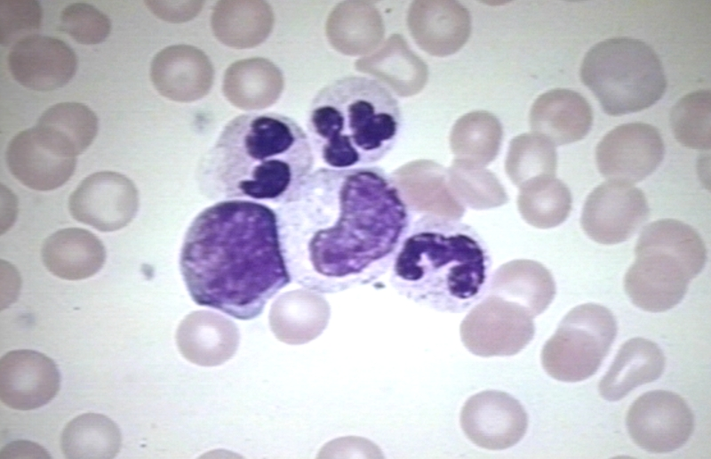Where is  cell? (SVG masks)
Masks as SVG:
<instances>
[{
	"label": "cell",
	"mask_w": 711,
	"mask_h": 459,
	"mask_svg": "<svg viewBox=\"0 0 711 459\" xmlns=\"http://www.w3.org/2000/svg\"><path fill=\"white\" fill-rule=\"evenodd\" d=\"M150 76L163 96L189 102L204 96L213 79L207 56L199 49L176 44L161 50L151 62Z\"/></svg>",
	"instance_id": "19"
},
{
	"label": "cell",
	"mask_w": 711,
	"mask_h": 459,
	"mask_svg": "<svg viewBox=\"0 0 711 459\" xmlns=\"http://www.w3.org/2000/svg\"><path fill=\"white\" fill-rule=\"evenodd\" d=\"M675 138L694 149L711 147V93L699 90L681 98L670 116Z\"/></svg>",
	"instance_id": "32"
},
{
	"label": "cell",
	"mask_w": 711,
	"mask_h": 459,
	"mask_svg": "<svg viewBox=\"0 0 711 459\" xmlns=\"http://www.w3.org/2000/svg\"><path fill=\"white\" fill-rule=\"evenodd\" d=\"M12 174L26 186L48 190L63 184L73 173L75 157L37 127L18 133L6 153Z\"/></svg>",
	"instance_id": "17"
},
{
	"label": "cell",
	"mask_w": 711,
	"mask_h": 459,
	"mask_svg": "<svg viewBox=\"0 0 711 459\" xmlns=\"http://www.w3.org/2000/svg\"><path fill=\"white\" fill-rule=\"evenodd\" d=\"M314 151L336 169L371 165L394 147L401 127L397 100L378 80L349 76L323 87L307 123Z\"/></svg>",
	"instance_id": "5"
},
{
	"label": "cell",
	"mask_w": 711,
	"mask_h": 459,
	"mask_svg": "<svg viewBox=\"0 0 711 459\" xmlns=\"http://www.w3.org/2000/svg\"><path fill=\"white\" fill-rule=\"evenodd\" d=\"M491 266L486 243L474 228L459 220L422 214L398 247L391 283L418 303L462 312L488 290Z\"/></svg>",
	"instance_id": "4"
},
{
	"label": "cell",
	"mask_w": 711,
	"mask_h": 459,
	"mask_svg": "<svg viewBox=\"0 0 711 459\" xmlns=\"http://www.w3.org/2000/svg\"><path fill=\"white\" fill-rule=\"evenodd\" d=\"M532 318L520 305L489 294L462 320L461 341L476 356L515 355L534 336Z\"/></svg>",
	"instance_id": "9"
},
{
	"label": "cell",
	"mask_w": 711,
	"mask_h": 459,
	"mask_svg": "<svg viewBox=\"0 0 711 459\" xmlns=\"http://www.w3.org/2000/svg\"><path fill=\"white\" fill-rule=\"evenodd\" d=\"M557 154L555 145L537 133H522L508 146L505 170L518 188L526 181L544 175H555Z\"/></svg>",
	"instance_id": "31"
},
{
	"label": "cell",
	"mask_w": 711,
	"mask_h": 459,
	"mask_svg": "<svg viewBox=\"0 0 711 459\" xmlns=\"http://www.w3.org/2000/svg\"><path fill=\"white\" fill-rule=\"evenodd\" d=\"M60 28L78 43L96 44L108 36L111 22L93 5L74 3L61 12Z\"/></svg>",
	"instance_id": "34"
},
{
	"label": "cell",
	"mask_w": 711,
	"mask_h": 459,
	"mask_svg": "<svg viewBox=\"0 0 711 459\" xmlns=\"http://www.w3.org/2000/svg\"><path fill=\"white\" fill-rule=\"evenodd\" d=\"M488 294L523 307L534 318L542 313L555 294L551 272L532 260H514L496 270L490 278Z\"/></svg>",
	"instance_id": "24"
},
{
	"label": "cell",
	"mask_w": 711,
	"mask_h": 459,
	"mask_svg": "<svg viewBox=\"0 0 711 459\" xmlns=\"http://www.w3.org/2000/svg\"><path fill=\"white\" fill-rule=\"evenodd\" d=\"M579 75L610 116L643 110L659 101L667 88L657 53L644 42L630 37L595 44L586 53Z\"/></svg>",
	"instance_id": "7"
},
{
	"label": "cell",
	"mask_w": 711,
	"mask_h": 459,
	"mask_svg": "<svg viewBox=\"0 0 711 459\" xmlns=\"http://www.w3.org/2000/svg\"><path fill=\"white\" fill-rule=\"evenodd\" d=\"M356 68L372 76L400 97L418 94L428 79L425 61L399 34H392L370 55L357 60Z\"/></svg>",
	"instance_id": "22"
},
{
	"label": "cell",
	"mask_w": 711,
	"mask_h": 459,
	"mask_svg": "<svg viewBox=\"0 0 711 459\" xmlns=\"http://www.w3.org/2000/svg\"><path fill=\"white\" fill-rule=\"evenodd\" d=\"M503 139L499 120L491 112L463 115L451 128L450 148L455 158L486 166L498 156Z\"/></svg>",
	"instance_id": "27"
},
{
	"label": "cell",
	"mask_w": 711,
	"mask_h": 459,
	"mask_svg": "<svg viewBox=\"0 0 711 459\" xmlns=\"http://www.w3.org/2000/svg\"><path fill=\"white\" fill-rule=\"evenodd\" d=\"M73 216L99 229L115 230L124 226L138 207L134 184L114 172H100L85 178L69 200Z\"/></svg>",
	"instance_id": "14"
},
{
	"label": "cell",
	"mask_w": 711,
	"mask_h": 459,
	"mask_svg": "<svg viewBox=\"0 0 711 459\" xmlns=\"http://www.w3.org/2000/svg\"><path fill=\"white\" fill-rule=\"evenodd\" d=\"M48 270L66 279H82L96 273L103 264L104 250L96 238L89 244H58L49 239L43 252Z\"/></svg>",
	"instance_id": "33"
},
{
	"label": "cell",
	"mask_w": 711,
	"mask_h": 459,
	"mask_svg": "<svg viewBox=\"0 0 711 459\" xmlns=\"http://www.w3.org/2000/svg\"><path fill=\"white\" fill-rule=\"evenodd\" d=\"M180 268L192 300L239 320L259 317L291 283L276 211L241 199L217 202L188 228Z\"/></svg>",
	"instance_id": "2"
},
{
	"label": "cell",
	"mask_w": 711,
	"mask_h": 459,
	"mask_svg": "<svg viewBox=\"0 0 711 459\" xmlns=\"http://www.w3.org/2000/svg\"><path fill=\"white\" fill-rule=\"evenodd\" d=\"M635 261L624 277L631 302L649 312L671 310L705 267V243L691 226L661 219L645 226L635 248Z\"/></svg>",
	"instance_id": "6"
},
{
	"label": "cell",
	"mask_w": 711,
	"mask_h": 459,
	"mask_svg": "<svg viewBox=\"0 0 711 459\" xmlns=\"http://www.w3.org/2000/svg\"><path fill=\"white\" fill-rule=\"evenodd\" d=\"M593 112L587 101L569 89H552L533 102L529 123L554 145H565L582 140L589 132Z\"/></svg>",
	"instance_id": "21"
},
{
	"label": "cell",
	"mask_w": 711,
	"mask_h": 459,
	"mask_svg": "<svg viewBox=\"0 0 711 459\" xmlns=\"http://www.w3.org/2000/svg\"><path fill=\"white\" fill-rule=\"evenodd\" d=\"M644 193L631 184L607 181L587 196L580 217L584 232L603 245L631 238L649 216Z\"/></svg>",
	"instance_id": "12"
},
{
	"label": "cell",
	"mask_w": 711,
	"mask_h": 459,
	"mask_svg": "<svg viewBox=\"0 0 711 459\" xmlns=\"http://www.w3.org/2000/svg\"><path fill=\"white\" fill-rule=\"evenodd\" d=\"M121 446L116 423L98 414H85L72 420L61 437L63 454L68 458H113Z\"/></svg>",
	"instance_id": "29"
},
{
	"label": "cell",
	"mask_w": 711,
	"mask_h": 459,
	"mask_svg": "<svg viewBox=\"0 0 711 459\" xmlns=\"http://www.w3.org/2000/svg\"><path fill=\"white\" fill-rule=\"evenodd\" d=\"M617 329L615 317L603 305L585 303L573 308L543 346V368L561 382L589 378L609 353Z\"/></svg>",
	"instance_id": "8"
},
{
	"label": "cell",
	"mask_w": 711,
	"mask_h": 459,
	"mask_svg": "<svg viewBox=\"0 0 711 459\" xmlns=\"http://www.w3.org/2000/svg\"><path fill=\"white\" fill-rule=\"evenodd\" d=\"M518 211L530 225L539 229L554 228L569 216L572 197L567 185L555 175L530 180L519 187Z\"/></svg>",
	"instance_id": "26"
},
{
	"label": "cell",
	"mask_w": 711,
	"mask_h": 459,
	"mask_svg": "<svg viewBox=\"0 0 711 459\" xmlns=\"http://www.w3.org/2000/svg\"><path fill=\"white\" fill-rule=\"evenodd\" d=\"M60 376L56 364L43 353L12 350L0 361V398L7 407L32 410L58 393Z\"/></svg>",
	"instance_id": "16"
},
{
	"label": "cell",
	"mask_w": 711,
	"mask_h": 459,
	"mask_svg": "<svg viewBox=\"0 0 711 459\" xmlns=\"http://www.w3.org/2000/svg\"><path fill=\"white\" fill-rule=\"evenodd\" d=\"M632 440L656 454L683 447L694 431V415L684 399L672 391L656 390L638 397L627 415Z\"/></svg>",
	"instance_id": "10"
},
{
	"label": "cell",
	"mask_w": 711,
	"mask_h": 459,
	"mask_svg": "<svg viewBox=\"0 0 711 459\" xmlns=\"http://www.w3.org/2000/svg\"><path fill=\"white\" fill-rule=\"evenodd\" d=\"M42 8L37 1L0 2V43L14 45L35 35L41 26Z\"/></svg>",
	"instance_id": "35"
},
{
	"label": "cell",
	"mask_w": 711,
	"mask_h": 459,
	"mask_svg": "<svg viewBox=\"0 0 711 459\" xmlns=\"http://www.w3.org/2000/svg\"><path fill=\"white\" fill-rule=\"evenodd\" d=\"M291 280L334 294L385 273L411 223V211L383 169L322 167L276 210Z\"/></svg>",
	"instance_id": "1"
},
{
	"label": "cell",
	"mask_w": 711,
	"mask_h": 459,
	"mask_svg": "<svg viewBox=\"0 0 711 459\" xmlns=\"http://www.w3.org/2000/svg\"><path fill=\"white\" fill-rule=\"evenodd\" d=\"M447 175L452 193L464 206L483 210L508 201L499 179L485 166L455 158L447 169Z\"/></svg>",
	"instance_id": "30"
},
{
	"label": "cell",
	"mask_w": 711,
	"mask_h": 459,
	"mask_svg": "<svg viewBox=\"0 0 711 459\" xmlns=\"http://www.w3.org/2000/svg\"><path fill=\"white\" fill-rule=\"evenodd\" d=\"M665 146L656 127L634 122L607 133L595 149L601 174L608 181L635 184L651 174L663 160Z\"/></svg>",
	"instance_id": "11"
},
{
	"label": "cell",
	"mask_w": 711,
	"mask_h": 459,
	"mask_svg": "<svg viewBox=\"0 0 711 459\" xmlns=\"http://www.w3.org/2000/svg\"><path fill=\"white\" fill-rule=\"evenodd\" d=\"M389 175L411 212L455 220L464 215L465 206L449 186L447 169L435 161L414 160Z\"/></svg>",
	"instance_id": "20"
},
{
	"label": "cell",
	"mask_w": 711,
	"mask_h": 459,
	"mask_svg": "<svg viewBox=\"0 0 711 459\" xmlns=\"http://www.w3.org/2000/svg\"><path fill=\"white\" fill-rule=\"evenodd\" d=\"M36 127L75 157L93 141L98 130V118L84 104L60 102L43 112Z\"/></svg>",
	"instance_id": "28"
},
{
	"label": "cell",
	"mask_w": 711,
	"mask_h": 459,
	"mask_svg": "<svg viewBox=\"0 0 711 459\" xmlns=\"http://www.w3.org/2000/svg\"><path fill=\"white\" fill-rule=\"evenodd\" d=\"M666 358L653 342L635 337L624 342L599 383L601 396L618 401L638 386L656 381L663 374Z\"/></svg>",
	"instance_id": "23"
},
{
	"label": "cell",
	"mask_w": 711,
	"mask_h": 459,
	"mask_svg": "<svg viewBox=\"0 0 711 459\" xmlns=\"http://www.w3.org/2000/svg\"><path fill=\"white\" fill-rule=\"evenodd\" d=\"M467 439L488 450H503L518 443L528 427L523 407L500 391H484L470 397L460 413Z\"/></svg>",
	"instance_id": "13"
},
{
	"label": "cell",
	"mask_w": 711,
	"mask_h": 459,
	"mask_svg": "<svg viewBox=\"0 0 711 459\" xmlns=\"http://www.w3.org/2000/svg\"><path fill=\"white\" fill-rule=\"evenodd\" d=\"M406 20L418 46L436 57L458 52L467 42L472 29L468 10L456 1H414Z\"/></svg>",
	"instance_id": "18"
},
{
	"label": "cell",
	"mask_w": 711,
	"mask_h": 459,
	"mask_svg": "<svg viewBox=\"0 0 711 459\" xmlns=\"http://www.w3.org/2000/svg\"><path fill=\"white\" fill-rule=\"evenodd\" d=\"M332 45L347 55H363L376 51L385 36L379 11L368 2H345L332 12L327 23Z\"/></svg>",
	"instance_id": "25"
},
{
	"label": "cell",
	"mask_w": 711,
	"mask_h": 459,
	"mask_svg": "<svg viewBox=\"0 0 711 459\" xmlns=\"http://www.w3.org/2000/svg\"><path fill=\"white\" fill-rule=\"evenodd\" d=\"M315 162L308 135L292 118L248 113L228 121L200 165L211 198L283 204L293 197Z\"/></svg>",
	"instance_id": "3"
},
{
	"label": "cell",
	"mask_w": 711,
	"mask_h": 459,
	"mask_svg": "<svg viewBox=\"0 0 711 459\" xmlns=\"http://www.w3.org/2000/svg\"><path fill=\"white\" fill-rule=\"evenodd\" d=\"M8 67L21 85L35 91H52L71 80L77 58L64 41L35 34L12 45Z\"/></svg>",
	"instance_id": "15"
},
{
	"label": "cell",
	"mask_w": 711,
	"mask_h": 459,
	"mask_svg": "<svg viewBox=\"0 0 711 459\" xmlns=\"http://www.w3.org/2000/svg\"><path fill=\"white\" fill-rule=\"evenodd\" d=\"M148 9L158 18L170 22H183L195 17L202 8L200 2L146 1Z\"/></svg>",
	"instance_id": "36"
}]
</instances>
